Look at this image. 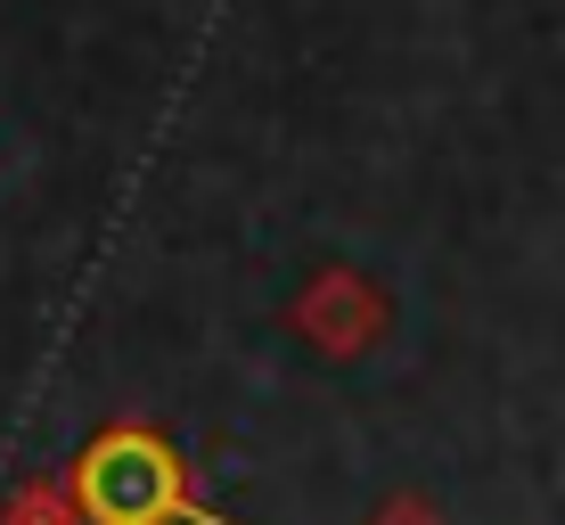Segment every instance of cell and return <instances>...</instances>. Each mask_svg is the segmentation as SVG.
<instances>
[{
  "label": "cell",
  "instance_id": "cell-1",
  "mask_svg": "<svg viewBox=\"0 0 565 525\" xmlns=\"http://www.w3.org/2000/svg\"><path fill=\"white\" fill-rule=\"evenodd\" d=\"M83 510L99 525H164L181 517V476L156 435H99L83 452Z\"/></svg>",
  "mask_w": 565,
  "mask_h": 525
}]
</instances>
